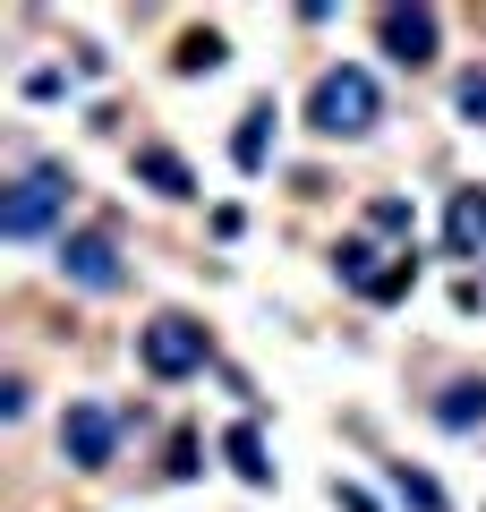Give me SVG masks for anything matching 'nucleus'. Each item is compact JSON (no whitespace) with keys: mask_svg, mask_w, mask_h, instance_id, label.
<instances>
[{"mask_svg":"<svg viewBox=\"0 0 486 512\" xmlns=\"http://www.w3.org/2000/svg\"><path fill=\"white\" fill-rule=\"evenodd\" d=\"M376 77L367 69H324L316 94H307V128H324V137H367L376 128Z\"/></svg>","mask_w":486,"mask_h":512,"instance_id":"f257e3e1","label":"nucleus"},{"mask_svg":"<svg viewBox=\"0 0 486 512\" xmlns=\"http://www.w3.org/2000/svg\"><path fill=\"white\" fill-rule=\"evenodd\" d=\"M60 205H69V171L35 163L9 197H0V231H9V239H43V231L60 222Z\"/></svg>","mask_w":486,"mask_h":512,"instance_id":"f03ea898","label":"nucleus"},{"mask_svg":"<svg viewBox=\"0 0 486 512\" xmlns=\"http://www.w3.org/2000/svg\"><path fill=\"white\" fill-rule=\"evenodd\" d=\"M205 350H214V342H205L197 316H154V325L137 333V367H145V376H197Z\"/></svg>","mask_w":486,"mask_h":512,"instance_id":"7ed1b4c3","label":"nucleus"},{"mask_svg":"<svg viewBox=\"0 0 486 512\" xmlns=\"http://www.w3.org/2000/svg\"><path fill=\"white\" fill-rule=\"evenodd\" d=\"M111 444H120V419H111L103 402H77L69 419H60V453H69L77 470H103V461H111Z\"/></svg>","mask_w":486,"mask_h":512,"instance_id":"20e7f679","label":"nucleus"},{"mask_svg":"<svg viewBox=\"0 0 486 512\" xmlns=\"http://www.w3.org/2000/svg\"><path fill=\"white\" fill-rule=\"evenodd\" d=\"M60 274H69L77 291H120V248H111V231L60 239Z\"/></svg>","mask_w":486,"mask_h":512,"instance_id":"39448f33","label":"nucleus"},{"mask_svg":"<svg viewBox=\"0 0 486 512\" xmlns=\"http://www.w3.org/2000/svg\"><path fill=\"white\" fill-rule=\"evenodd\" d=\"M384 52L401 69H427L435 60V9H384Z\"/></svg>","mask_w":486,"mask_h":512,"instance_id":"423d86ee","label":"nucleus"},{"mask_svg":"<svg viewBox=\"0 0 486 512\" xmlns=\"http://www.w3.org/2000/svg\"><path fill=\"white\" fill-rule=\"evenodd\" d=\"M444 248H452V256H486V188H452Z\"/></svg>","mask_w":486,"mask_h":512,"instance_id":"0eeeda50","label":"nucleus"},{"mask_svg":"<svg viewBox=\"0 0 486 512\" xmlns=\"http://www.w3.org/2000/svg\"><path fill=\"white\" fill-rule=\"evenodd\" d=\"M137 180L162 188V197H188V188H197V171H188L171 146H137Z\"/></svg>","mask_w":486,"mask_h":512,"instance_id":"6e6552de","label":"nucleus"},{"mask_svg":"<svg viewBox=\"0 0 486 512\" xmlns=\"http://www.w3.org/2000/svg\"><path fill=\"white\" fill-rule=\"evenodd\" d=\"M222 453H231V470L248 478V487H273V461H265V436H256V427H231Z\"/></svg>","mask_w":486,"mask_h":512,"instance_id":"1a4fd4ad","label":"nucleus"},{"mask_svg":"<svg viewBox=\"0 0 486 512\" xmlns=\"http://www.w3.org/2000/svg\"><path fill=\"white\" fill-rule=\"evenodd\" d=\"M265 137H273V103H256L248 120H239V137H231V163L239 171H265Z\"/></svg>","mask_w":486,"mask_h":512,"instance_id":"9d476101","label":"nucleus"},{"mask_svg":"<svg viewBox=\"0 0 486 512\" xmlns=\"http://www.w3.org/2000/svg\"><path fill=\"white\" fill-rule=\"evenodd\" d=\"M435 419H444V427H478L486 419V384H452L444 402H435Z\"/></svg>","mask_w":486,"mask_h":512,"instance_id":"9b49d317","label":"nucleus"},{"mask_svg":"<svg viewBox=\"0 0 486 512\" xmlns=\"http://www.w3.org/2000/svg\"><path fill=\"white\" fill-rule=\"evenodd\" d=\"M393 487H401V504H418V512H444V487H435L427 470H410V461H393Z\"/></svg>","mask_w":486,"mask_h":512,"instance_id":"f8f14e48","label":"nucleus"},{"mask_svg":"<svg viewBox=\"0 0 486 512\" xmlns=\"http://www.w3.org/2000/svg\"><path fill=\"white\" fill-rule=\"evenodd\" d=\"M410 282H418V256H393V265H376V282H367L359 299H401Z\"/></svg>","mask_w":486,"mask_h":512,"instance_id":"ddd939ff","label":"nucleus"},{"mask_svg":"<svg viewBox=\"0 0 486 512\" xmlns=\"http://www.w3.org/2000/svg\"><path fill=\"white\" fill-rule=\"evenodd\" d=\"M222 52H231L222 35H188V43H180V69H188V77H214V69H222Z\"/></svg>","mask_w":486,"mask_h":512,"instance_id":"4468645a","label":"nucleus"},{"mask_svg":"<svg viewBox=\"0 0 486 512\" xmlns=\"http://www.w3.org/2000/svg\"><path fill=\"white\" fill-rule=\"evenodd\" d=\"M367 222H376V231H410V205H401V197H376V205H367Z\"/></svg>","mask_w":486,"mask_h":512,"instance_id":"2eb2a0df","label":"nucleus"},{"mask_svg":"<svg viewBox=\"0 0 486 512\" xmlns=\"http://www.w3.org/2000/svg\"><path fill=\"white\" fill-rule=\"evenodd\" d=\"M461 111H469V120H486V69L461 77Z\"/></svg>","mask_w":486,"mask_h":512,"instance_id":"dca6fc26","label":"nucleus"},{"mask_svg":"<svg viewBox=\"0 0 486 512\" xmlns=\"http://www.w3.org/2000/svg\"><path fill=\"white\" fill-rule=\"evenodd\" d=\"M333 504H342V512H376V495H359V487H333Z\"/></svg>","mask_w":486,"mask_h":512,"instance_id":"f3484780","label":"nucleus"}]
</instances>
